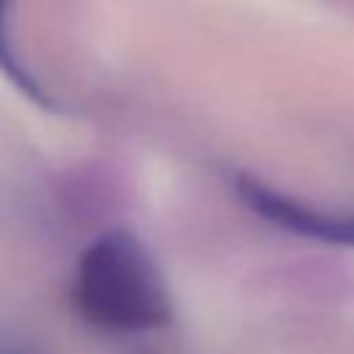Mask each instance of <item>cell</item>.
<instances>
[{"label": "cell", "instance_id": "1", "mask_svg": "<svg viewBox=\"0 0 354 354\" xmlns=\"http://www.w3.org/2000/svg\"><path fill=\"white\" fill-rule=\"evenodd\" d=\"M72 301L86 324L119 335L155 332L171 321L166 279L147 243L127 230L102 232L83 249Z\"/></svg>", "mask_w": 354, "mask_h": 354}, {"label": "cell", "instance_id": "2", "mask_svg": "<svg viewBox=\"0 0 354 354\" xmlns=\"http://www.w3.org/2000/svg\"><path fill=\"white\" fill-rule=\"evenodd\" d=\"M238 196L263 218H268L277 227H285L296 235L332 241V243H351L354 246V216H335L315 207H307L296 202L293 196H285L246 174L235 180Z\"/></svg>", "mask_w": 354, "mask_h": 354}, {"label": "cell", "instance_id": "3", "mask_svg": "<svg viewBox=\"0 0 354 354\" xmlns=\"http://www.w3.org/2000/svg\"><path fill=\"white\" fill-rule=\"evenodd\" d=\"M11 8H14V0H0V72L28 97L33 100L36 105L41 108H53V100L50 94L36 83V77L25 69V64L19 61L17 55V47H14V33H11Z\"/></svg>", "mask_w": 354, "mask_h": 354}, {"label": "cell", "instance_id": "4", "mask_svg": "<svg viewBox=\"0 0 354 354\" xmlns=\"http://www.w3.org/2000/svg\"><path fill=\"white\" fill-rule=\"evenodd\" d=\"M0 354H44V348L19 332L0 329Z\"/></svg>", "mask_w": 354, "mask_h": 354}]
</instances>
